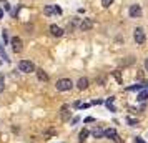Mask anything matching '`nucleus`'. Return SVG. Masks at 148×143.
Segmentation results:
<instances>
[{
	"mask_svg": "<svg viewBox=\"0 0 148 143\" xmlns=\"http://www.w3.org/2000/svg\"><path fill=\"white\" fill-rule=\"evenodd\" d=\"M135 143H147V142H145L143 138H140V136H136V138H135Z\"/></svg>",
	"mask_w": 148,
	"mask_h": 143,
	"instance_id": "22",
	"label": "nucleus"
},
{
	"mask_svg": "<svg viewBox=\"0 0 148 143\" xmlns=\"http://www.w3.org/2000/svg\"><path fill=\"white\" fill-rule=\"evenodd\" d=\"M116 135H118V133H116V130L115 128H108V130L103 131V136H107V138H110V140H113Z\"/></svg>",
	"mask_w": 148,
	"mask_h": 143,
	"instance_id": "11",
	"label": "nucleus"
},
{
	"mask_svg": "<svg viewBox=\"0 0 148 143\" xmlns=\"http://www.w3.org/2000/svg\"><path fill=\"white\" fill-rule=\"evenodd\" d=\"M55 14H58V15L62 14V8H60V7H57V5H55Z\"/></svg>",
	"mask_w": 148,
	"mask_h": 143,
	"instance_id": "26",
	"label": "nucleus"
},
{
	"mask_svg": "<svg viewBox=\"0 0 148 143\" xmlns=\"http://www.w3.org/2000/svg\"><path fill=\"white\" fill-rule=\"evenodd\" d=\"M145 68H147V72H148V58L145 60Z\"/></svg>",
	"mask_w": 148,
	"mask_h": 143,
	"instance_id": "28",
	"label": "nucleus"
},
{
	"mask_svg": "<svg viewBox=\"0 0 148 143\" xmlns=\"http://www.w3.org/2000/svg\"><path fill=\"white\" fill-rule=\"evenodd\" d=\"M35 73H37V78H38L40 82H48V73L43 72V68H37Z\"/></svg>",
	"mask_w": 148,
	"mask_h": 143,
	"instance_id": "8",
	"label": "nucleus"
},
{
	"mask_svg": "<svg viewBox=\"0 0 148 143\" xmlns=\"http://www.w3.org/2000/svg\"><path fill=\"white\" fill-rule=\"evenodd\" d=\"M77 87H78V90H87L88 88V78H80L78 82H77Z\"/></svg>",
	"mask_w": 148,
	"mask_h": 143,
	"instance_id": "10",
	"label": "nucleus"
},
{
	"mask_svg": "<svg viewBox=\"0 0 148 143\" xmlns=\"http://www.w3.org/2000/svg\"><path fill=\"white\" fill-rule=\"evenodd\" d=\"M113 77L116 78V82H118V83H121V73H120V70H115V72H113Z\"/></svg>",
	"mask_w": 148,
	"mask_h": 143,
	"instance_id": "17",
	"label": "nucleus"
},
{
	"mask_svg": "<svg viewBox=\"0 0 148 143\" xmlns=\"http://www.w3.org/2000/svg\"><path fill=\"white\" fill-rule=\"evenodd\" d=\"M128 14H130L132 18H138V17H141V7L140 5H132L130 10H128Z\"/></svg>",
	"mask_w": 148,
	"mask_h": 143,
	"instance_id": "7",
	"label": "nucleus"
},
{
	"mask_svg": "<svg viewBox=\"0 0 148 143\" xmlns=\"http://www.w3.org/2000/svg\"><path fill=\"white\" fill-rule=\"evenodd\" d=\"M127 122L130 123V125H132V127H135V125H136V123H138V120H135V118H127Z\"/></svg>",
	"mask_w": 148,
	"mask_h": 143,
	"instance_id": "20",
	"label": "nucleus"
},
{
	"mask_svg": "<svg viewBox=\"0 0 148 143\" xmlns=\"http://www.w3.org/2000/svg\"><path fill=\"white\" fill-rule=\"evenodd\" d=\"M3 87H5V85H3V75L0 73V92H3Z\"/></svg>",
	"mask_w": 148,
	"mask_h": 143,
	"instance_id": "21",
	"label": "nucleus"
},
{
	"mask_svg": "<svg viewBox=\"0 0 148 143\" xmlns=\"http://www.w3.org/2000/svg\"><path fill=\"white\" fill-rule=\"evenodd\" d=\"M70 105L68 103H65V105H62V108H60V120L62 122H68L70 120Z\"/></svg>",
	"mask_w": 148,
	"mask_h": 143,
	"instance_id": "5",
	"label": "nucleus"
},
{
	"mask_svg": "<svg viewBox=\"0 0 148 143\" xmlns=\"http://www.w3.org/2000/svg\"><path fill=\"white\" fill-rule=\"evenodd\" d=\"M133 40L136 42V45H143V43H145L147 37H145V30L141 27H136L133 30Z\"/></svg>",
	"mask_w": 148,
	"mask_h": 143,
	"instance_id": "2",
	"label": "nucleus"
},
{
	"mask_svg": "<svg viewBox=\"0 0 148 143\" xmlns=\"http://www.w3.org/2000/svg\"><path fill=\"white\" fill-rule=\"evenodd\" d=\"M88 133H90V131H88L87 128H83V130H82L80 133H78V142H80V143L85 142V140L88 138Z\"/></svg>",
	"mask_w": 148,
	"mask_h": 143,
	"instance_id": "12",
	"label": "nucleus"
},
{
	"mask_svg": "<svg viewBox=\"0 0 148 143\" xmlns=\"http://www.w3.org/2000/svg\"><path fill=\"white\" fill-rule=\"evenodd\" d=\"M43 14L45 15H53L55 14V7L53 5H47V7L43 8Z\"/></svg>",
	"mask_w": 148,
	"mask_h": 143,
	"instance_id": "13",
	"label": "nucleus"
},
{
	"mask_svg": "<svg viewBox=\"0 0 148 143\" xmlns=\"http://www.w3.org/2000/svg\"><path fill=\"white\" fill-rule=\"evenodd\" d=\"M112 3H113V0H101V5H103L105 8H107V7H110Z\"/></svg>",
	"mask_w": 148,
	"mask_h": 143,
	"instance_id": "18",
	"label": "nucleus"
},
{
	"mask_svg": "<svg viewBox=\"0 0 148 143\" xmlns=\"http://www.w3.org/2000/svg\"><path fill=\"white\" fill-rule=\"evenodd\" d=\"M113 100H115V96H110V98L107 100V107L110 108V112H116V108H115L113 105H112V103H113Z\"/></svg>",
	"mask_w": 148,
	"mask_h": 143,
	"instance_id": "14",
	"label": "nucleus"
},
{
	"mask_svg": "<svg viewBox=\"0 0 148 143\" xmlns=\"http://www.w3.org/2000/svg\"><path fill=\"white\" fill-rule=\"evenodd\" d=\"M50 34L53 35V37H62L63 35V30L58 25H50Z\"/></svg>",
	"mask_w": 148,
	"mask_h": 143,
	"instance_id": "9",
	"label": "nucleus"
},
{
	"mask_svg": "<svg viewBox=\"0 0 148 143\" xmlns=\"http://www.w3.org/2000/svg\"><path fill=\"white\" fill-rule=\"evenodd\" d=\"M10 45H12V50H14L15 53H20L22 50H23V42H22L20 37H14L10 40Z\"/></svg>",
	"mask_w": 148,
	"mask_h": 143,
	"instance_id": "4",
	"label": "nucleus"
},
{
	"mask_svg": "<svg viewBox=\"0 0 148 143\" xmlns=\"http://www.w3.org/2000/svg\"><path fill=\"white\" fill-rule=\"evenodd\" d=\"M141 87H143V85H136V87H130L128 90H138V88H141Z\"/></svg>",
	"mask_w": 148,
	"mask_h": 143,
	"instance_id": "27",
	"label": "nucleus"
},
{
	"mask_svg": "<svg viewBox=\"0 0 148 143\" xmlns=\"http://www.w3.org/2000/svg\"><path fill=\"white\" fill-rule=\"evenodd\" d=\"M18 70L23 73H32V72H35V65L30 60H20L18 62Z\"/></svg>",
	"mask_w": 148,
	"mask_h": 143,
	"instance_id": "3",
	"label": "nucleus"
},
{
	"mask_svg": "<svg viewBox=\"0 0 148 143\" xmlns=\"http://www.w3.org/2000/svg\"><path fill=\"white\" fill-rule=\"evenodd\" d=\"M138 100H140V102H145V100H148V93H147V92H141L140 95H138Z\"/></svg>",
	"mask_w": 148,
	"mask_h": 143,
	"instance_id": "16",
	"label": "nucleus"
},
{
	"mask_svg": "<svg viewBox=\"0 0 148 143\" xmlns=\"http://www.w3.org/2000/svg\"><path fill=\"white\" fill-rule=\"evenodd\" d=\"M72 87H73V82L70 78H60L55 83V88L58 92H68V90H72Z\"/></svg>",
	"mask_w": 148,
	"mask_h": 143,
	"instance_id": "1",
	"label": "nucleus"
},
{
	"mask_svg": "<svg viewBox=\"0 0 148 143\" xmlns=\"http://www.w3.org/2000/svg\"><path fill=\"white\" fill-rule=\"evenodd\" d=\"M93 28V20L92 18H83L80 23V30L82 32H88V30H92Z\"/></svg>",
	"mask_w": 148,
	"mask_h": 143,
	"instance_id": "6",
	"label": "nucleus"
},
{
	"mask_svg": "<svg viewBox=\"0 0 148 143\" xmlns=\"http://www.w3.org/2000/svg\"><path fill=\"white\" fill-rule=\"evenodd\" d=\"M2 40H3V43H7V42H8V35H7V32H5V30L2 32Z\"/></svg>",
	"mask_w": 148,
	"mask_h": 143,
	"instance_id": "19",
	"label": "nucleus"
},
{
	"mask_svg": "<svg viewBox=\"0 0 148 143\" xmlns=\"http://www.w3.org/2000/svg\"><path fill=\"white\" fill-rule=\"evenodd\" d=\"M55 133H57V130H53V128H50L47 131V135H55Z\"/></svg>",
	"mask_w": 148,
	"mask_h": 143,
	"instance_id": "24",
	"label": "nucleus"
},
{
	"mask_svg": "<svg viewBox=\"0 0 148 143\" xmlns=\"http://www.w3.org/2000/svg\"><path fill=\"white\" fill-rule=\"evenodd\" d=\"M0 55H2L5 60H8V58H7V53H5V50H3V48H0Z\"/></svg>",
	"mask_w": 148,
	"mask_h": 143,
	"instance_id": "23",
	"label": "nucleus"
},
{
	"mask_svg": "<svg viewBox=\"0 0 148 143\" xmlns=\"http://www.w3.org/2000/svg\"><path fill=\"white\" fill-rule=\"evenodd\" d=\"M113 142H115V143H121V138H120L118 135H116V136L113 138Z\"/></svg>",
	"mask_w": 148,
	"mask_h": 143,
	"instance_id": "25",
	"label": "nucleus"
},
{
	"mask_svg": "<svg viewBox=\"0 0 148 143\" xmlns=\"http://www.w3.org/2000/svg\"><path fill=\"white\" fill-rule=\"evenodd\" d=\"M2 2H3V0H2Z\"/></svg>",
	"mask_w": 148,
	"mask_h": 143,
	"instance_id": "30",
	"label": "nucleus"
},
{
	"mask_svg": "<svg viewBox=\"0 0 148 143\" xmlns=\"http://www.w3.org/2000/svg\"><path fill=\"white\" fill-rule=\"evenodd\" d=\"M92 133H93V136H95V138H101V136H103V130L97 127V128H95L93 131H92Z\"/></svg>",
	"mask_w": 148,
	"mask_h": 143,
	"instance_id": "15",
	"label": "nucleus"
},
{
	"mask_svg": "<svg viewBox=\"0 0 148 143\" xmlns=\"http://www.w3.org/2000/svg\"><path fill=\"white\" fill-rule=\"evenodd\" d=\"M2 17H3V10H2V8H0V18H2Z\"/></svg>",
	"mask_w": 148,
	"mask_h": 143,
	"instance_id": "29",
	"label": "nucleus"
}]
</instances>
